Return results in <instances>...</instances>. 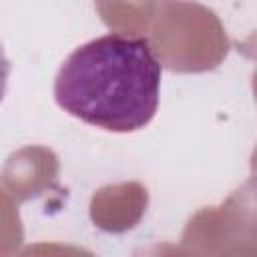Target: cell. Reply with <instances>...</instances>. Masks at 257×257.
Returning a JSON list of instances; mask_svg holds the SVG:
<instances>
[{
    "label": "cell",
    "mask_w": 257,
    "mask_h": 257,
    "mask_svg": "<svg viewBox=\"0 0 257 257\" xmlns=\"http://www.w3.org/2000/svg\"><path fill=\"white\" fill-rule=\"evenodd\" d=\"M163 66L143 36L108 32L74 48L54 78L56 104L86 124L133 133L159 106Z\"/></svg>",
    "instance_id": "1"
},
{
    "label": "cell",
    "mask_w": 257,
    "mask_h": 257,
    "mask_svg": "<svg viewBox=\"0 0 257 257\" xmlns=\"http://www.w3.org/2000/svg\"><path fill=\"white\" fill-rule=\"evenodd\" d=\"M8 74H10V60L0 44V102L6 94V86H8Z\"/></svg>",
    "instance_id": "2"
}]
</instances>
